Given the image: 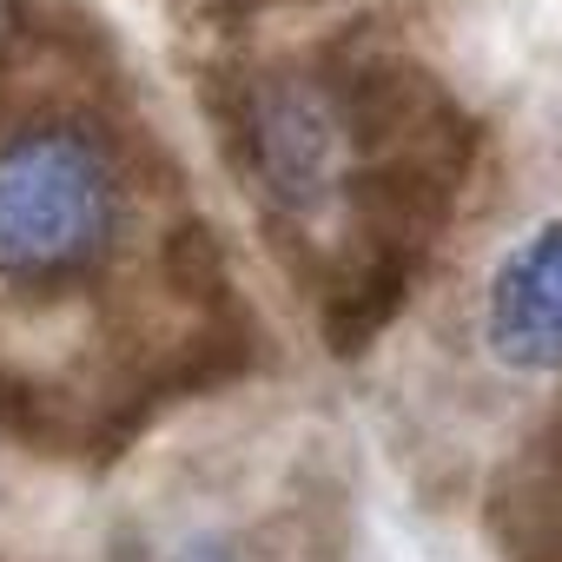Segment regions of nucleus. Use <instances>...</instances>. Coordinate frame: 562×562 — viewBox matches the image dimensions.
I'll return each instance as SVG.
<instances>
[{
	"label": "nucleus",
	"mask_w": 562,
	"mask_h": 562,
	"mask_svg": "<svg viewBox=\"0 0 562 562\" xmlns=\"http://www.w3.org/2000/svg\"><path fill=\"white\" fill-rule=\"evenodd\" d=\"M120 218V159L87 120L41 113L0 133V292L47 299L93 278Z\"/></svg>",
	"instance_id": "1"
},
{
	"label": "nucleus",
	"mask_w": 562,
	"mask_h": 562,
	"mask_svg": "<svg viewBox=\"0 0 562 562\" xmlns=\"http://www.w3.org/2000/svg\"><path fill=\"white\" fill-rule=\"evenodd\" d=\"M476 351L522 384L562 378V212H536L483 265Z\"/></svg>",
	"instance_id": "2"
},
{
	"label": "nucleus",
	"mask_w": 562,
	"mask_h": 562,
	"mask_svg": "<svg viewBox=\"0 0 562 562\" xmlns=\"http://www.w3.org/2000/svg\"><path fill=\"white\" fill-rule=\"evenodd\" d=\"M251 159L285 212H318L345 179V126L312 87H265L251 106Z\"/></svg>",
	"instance_id": "3"
},
{
	"label": "nucleus",
	"mask_w": 562,
	"mask_h": 562,
	"mask_svg": "<svg viewBox=\"0 0 562 562\" xmlns=\"http://www.w3.org/2000/svg\"><path fill=\"white\" fill-rule=\"evenodd\" d=\"M153 562H232L218 542H179V549H166V555H153Z\"/></svg>",
	"instance_id": "4"
}]
</instances>
